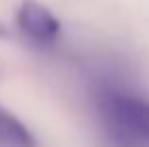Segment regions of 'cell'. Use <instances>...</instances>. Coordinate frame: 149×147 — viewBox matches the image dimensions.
<instances>
[{"label":"cell","mask_w":149,"mask_h":147,"mask_svg":"<svg viewBox=\"0 0 149 147\" xmlns=\"http://www.w3.org/2000/svg\"><path fill=\"white\" fill-rule=\"evenodd\" d=\"M0 145L2 147H37L35 136L17 117L0 106Z\"/></svg>","instance_id":"3957f363"},{"label":"cell","mask_w":149,"mask_h":147,"mask_svg":"<svg viewBox=\"0 0 149 147\" xmlns=\"http://www.w3.org/2000/svg\"><path fill=\"white\" fill-rule=\"evenodd\" d=\"M102 115L110 136L121 147H149V104L132 95L106 93Z\"/></svg>","instance_id":"6da1fadb"},{"label":"cell","mask_w":149,"mask_h":147,"mask_svg":"<svg viewBox=\"0 0 149 147\" xmlns=\"http://www.w3.org/2000/svg\"><path fill=\"white\" fill-rule=\"evenodd\" d=\"M17 26L28 39L37 41L41 45H50L56 41L61 33L58 20L45 9L43 4L35 2V0H24L17 9Z\"/></svg>","instance_id":"7a4b0ae2"},{"label":"cell","mask_w":149,"mask_h":147,"mask_svg":"<svg viewBox=\"0 0 149 147\" xmlns=\"http://www.w3.org/2000/svg\"><path fill=\"white\" fill-rule=\"evenodd\" d=\"M0 35H7V30H4V26L0 24Z\"/></svg>","instance_id":"277c9868"}]
</instances>
